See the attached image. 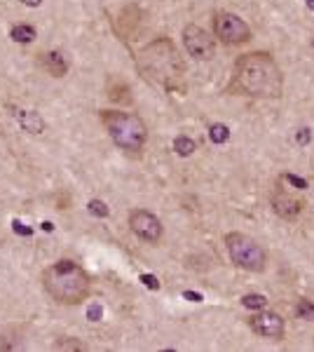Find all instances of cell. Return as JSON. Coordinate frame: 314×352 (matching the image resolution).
Segmentation results:
<instances>
[{"label": "cell", "instance_id": "cell-1", "mask_svg": "<svg viewBox=\"0 0 314 352\" xmlns=\"http://www.w3.org/2000/svg\"><path fill=\"white\" fill-rule=\"evenodd\" d=\"M230 89L256 99H279L284 92V76L270 52H249L232 68Z\"/></svg>", "mask_w": 314, "mask_h": 352}, {"label": "cell", "instance_id": "cell-2", "mask_svg": "<svg viewBox=\"0 0 314 352\" xmlns=\"http://www.w3.org/2000/svg\"><path fill=\"white\" fill-rule=\"evenodd\" d=\"M136 68L150 85L164 92L186 89V61L171 38H155L136 52Z\"/></svg>", "mask_w": 314, "mask_h": 352}, {"label": "cell", "instance_id": "cell-3", "mask_svg": "<svg viewBox=\"0 0 314 352\" xmlns=\"http://www.w3.org/2000/svg\"><path fill=\"white\" fill-rule=\"evenodd\" d=\"M43 289L59 305H80L92 294V277L73 261H56L40 275Z\"/></svg>", "mask_w": 314, "mask_h": 352}, {"label": "cell", "instance_id": "cell-4", "mask_svg": "<svg viewBox=\"0 0 314 352\" xmlns=\"http://www.w3.org/2000/svg\"><path fill=\"white\" fill-rule=\"evenodd\" d=\"M99 120L120 151L141 153L148 141V127L141 116L129 111H101Z\"/></svg>", "mask_w": 314, "mask_h": 352}, {"label": "cell", "instance_id": "cell-5", "mask_svg": "<svg viewBox=\"0 0 314 352\" xmlns=\"http://www.w3.org/2000/svg\"><path fill=\"white\" fill-rule=\"evenodd\" d=\"M227 256L237 268L247 272H262L267 265V252L256 240H251L244 232H230L225 235Z\"/></svg>", "mask_w": 314, "mask_h": 352}, {"label": "cell", "instance_id": "cell-6", "mask_svg": "<svg viewBox=\"0 0 314 352\" xmlns=\"http://www.w3.org/2000/svg\"><path fill=\"white\" fill-rule=\"evenodd\" d=\"M214 36L216 41H221L223 45H244L249 43L251 38V26L242 16L225 12V10H218L214 12Z\"/></svg>", "mask_w": 314, "mask_h": 352}, {"label": "cell", "instance_id": "cell-7", "mask_svg": "<svg viewBox=\"0 0 314 352\" xmlns=\"http://www.w3.org/2000/svg\"><path fill=\"white\" fill-rule=\"evenodd\" d=\"M183 47L190 56H195L199 61H209L216 56V38L211 36L207 28L197 26V24H188L183 26Z\"/></svg>", "mask_w": 314, "mask_h": 352}, {"label": "cell", "instance_id": "cell-8", "mask_svg": "<svg viewBox=\"0 0 314 352\" xmlns=\"http://www.w3.org/2000/svg\"><path fill=\"white\" fill-rule=\"evenodd\" d=\"M129 230L134 232L139 240L150 242V244H157L164 235L162 221H159L153 212H148V209H131Z\"/></svg>", "mask_w": 314, "mask_h": 352}, {"label": "cell", "instance_id": "cell-9", "mask_svg": "<svg viewBox=\"0 0 314 352\" xmlns=\"http://www.w3.org/2000/svg\"><path fill=\"white\" fill-rule=\"evenodd\" d=\"M249 327L254 333H258L262 338H270V340H279L287 331V322L279 312H272V310H258L256 315L249 317Z\"/></svg>", "mask_w": 314, "mask_h": 352}, {"label": "cell", "instance_id": "cell-10", "mask_svg": "<svg viewBox=\"0 0 314 352\" xmlns=\"http://www.w3.org/2000/svg\"><path fill=\"white\" fill-rule=\"evenodd\" d=\"M270 204H272V212L284 221H295L302 214V209H305V202H302L300 197L291 195L289 190H282V188H277L272 192Z\"/></svg>", "mask_w": 314, "mask_h": 352}, {"label": "cell", "instance_id": "cell-11", "mask_svg": "<svg viewBox=\"0 0 314 352\" xmlns=\"http://www.w3.org/2000/svg\"><path fill=\"white\" fill-rule=\"evenodd\" d=\"M40 66H43L52 78H64L66 73H68L66 56L61 54V52H56V50H49V52L40 54Z\"/></svg>", "mask_w": 314, "mask_h": 352}, {"label": "cell", "instance_id": "cell-12", "mask_svg": "<svg viewBox=\"0 0 314 352\" xmlns=\"http://www.w3.org/2000/svg\"><path fill=\"white\" fill-rule=\"evenodd\" d=\"M16 120H19L21 129H26L28 134H40L45 129L43 116L36 113V111H19V113H16Z\"/></svg>", "mask_w": 314, "mask_h": 352}, {"label": "cell", "instance_id": "cell-13", "mask_svg": "<svg viewBox=\"0 0 314 352\" xmlns=\"http://www.w3.org/2000/svg\"><path fill=\"white\" fill-rule=\"evenodd\" d=\"M10 38H12L14 43H19V45H28V43L36 41L38 33H36V28H33L31 24H14L12 31H10Z\"/></svg>", "mask_w": 314, "mask_h": 352}, {"label": "cell", "instance_id": "cell-14", "mask_svg": "<svg viewBox=\"0 0 314 352\" xmlns=\"http://www.w3.org/2000/svg\"><path fill=\"white\" fill-rule=\"evenodd\" d=\"M174 151L179 153L181 157H190L192 153L197 151V141L190 139V136H186V134H179L174 139Z\"/></svg>", "mask_w": 314, "mask_h": 352}, {"label": "cell", "instance_id": "cell-15", "mask_svg": "<svg viewBox=\"0 0 314 352\" xmlns=\"http://www.w3.org/2000/svg\"><path fill=\"white\" fill-rule=\"evenodd\" d=\"M209 139H211V144H216V146L227 144V139H230V127L223 122H214L209 127Z\"/></svg>", "mask_w": 314, "mask_h": 352}, {"label": "cell", "instance_id": "cell-16", "mask_svg": "<svg viewBox=\"0 0 314 352\" xmlns=\"http://www.w3.org/2000/svg\"><path fill=\"white\" fill-rule=\"evenodd\" d=\"M242 305L249 310H262L267 305V298L262 296V294H247V296L242 298Z\"/></svg>", "mask_w": 314, "mask_h": 352}, {"label": "cell", "instance_id": "cell-17", "mask_svg": "<svg viewBox=\"0 0 314 352\" xmlns=\"http://www.w3.org/2000/svg\"><path fill=\"white\" fill-rule=\"evenodd\" d=\"M295 315L300 317V320H307V322H314V303L307 298H300L298 305H295Z\"/></svg>", "mask_w": 314, "mask_h": 352}, {"label": "cell", "instance_id": "cell-18", "mask_svg": "<svg viewBox=\"0 0 314 352\" xmlns=\"http://www.w3.org/2000/svg\"><path fill=\"white\" fill-rule=\"evenodd\" d=\"M87 212L92 214V217H96V219H106L108 214H111V209H108V204L104 200H89Z\"/></svg>", "mask_w": 314, "mask_h": 352}, {"label": "cell", "instance_id": "cell-19", "mask_svg": "<svg viewBox=\"0 0 314 352\" xmlns=\"http://www.w3.org/2000/svg\"><path fill=\"white\" fill-rule=\"evenodd\" d=\"M54 350H85V345L82 343H78V340H73V338H66V340H56L54 343Z\"/></svg>", "mask_w": 314, "mask_h": 352}, {"label": "cell", "instance_id": "cell-20", "mask_svg": "<svg viewBox=\"0 0 314 352\" xmlns=\"http://www.w3.org/2000/svg\"><path fill=\"white\" fill-rule=\"evenodd\" d=\"M284 181H287L289 186H293V188H298V190L307 188V181L300 179V176H295V174H287V176H284Z\"/></svg>", "mask_w": 314, "mask_h": 352}, {"label": "cell", "instance_id": "cell-21", "mask_svg": "<svg viewBox=\"0 0 314 352\" xmlns=\"http://www.w3.org/2000/svg\"><path fill=\"white\" fill-rule=\"evenodd\" d=\"M101 315H104V308H101L99 303L89 305V310H87V317H89V322H99V320H101Z\"/></svg>", "mask_w": 314, "mask_h": 352}, {"label": "cell", "instance_id": "cell-22", "mask_svg": "<svg viewBox=\"0 0 314 352\" xmlns=\"http://www.w3.org/2000/svg\"><path fill=\"white\" fill-rule=\"evenodd\" d=\"M141 282H144L148 289H159V282H157L155 275H148V272H144V275H141Z\"/></svg>", "mask_w": 314, "mask_h": 352}, {"label": "cell", "instance_id": "cell-23", "mask_svg": "<svg viewBox=\"0 0 314 352\" xmlns=\"http://www.w3.org/2000/svg\"><path fill=\"white\" fill-rule=\"evenodd\" d=\"M183 296L188 300H192V303H199V300H202V294H195V292H183Z\"/></svg>", "mask_w": 314, "mask_h": 352}, {"label": "cell", "instance_id": "cell-24", "mask_svg": "<svg viewBox=\"0 0 314 352\" xmlns=\"http://www.w3.org/2000/svg\"><path fill=\"white\" fill-rule=\"evenodd\" d=\"M298 141H300V144H307V141H310V129H300Z\"/></svg>", "mask_w": 314, "mask_h": 352}, {"label": "cell", "instance_id": "cell-25", "mask_svg": "<svg viewBox=\"0 0 314 352\" xmlns=\"http://www.w3.org/2000/svg\"><path fill=\"white\" fill-rule=\"evenodd\" d=\"M21 5H26V8H40L43 5V0H19Z\"/></svg>", "mask_w": 314, "mask_h": 352}, {"label": "cell", "instance_id": "cell-26", "mask_svg": "<svg viewBox=\"0 0 314 352\" xmlns=\"http://www.w3.org/2000/svg\"><path fill=\"white\" fill-rule=\"evenodd\" d=\"M14 230L19 232V235H31V230H28V228H21L19 221H14Z\"/></svg>", "mask_w": 314, "mask_h": 352}, {"label": "cell", "instance_id": "cell-27", "mask_svg": "<svg viewBox=\"0 0 314 352\" xmlns=\"http://www.w3.org/2000/svg\"><path fill=\"white\" fill-rule=\"evenodd\" d=\"M307 8H310V10H314V0H307Z\"/></svg>", "mask_w": 314, "mask_h": 352}, {"label": "cell", "instance_id": "cell-28", "mask_svg": "<svg viewBox=\"0 0 314 352\" xmlns=\"http://www.w3.org/2000/svg\"><path fill=\"white\" fill-rule=\"evenodd\" d=\"M312 50H314V33H312Z\"/></svg>", "mask_w": 314, "mask_h": 352}]
</instances>
